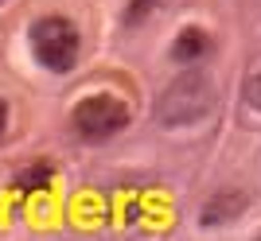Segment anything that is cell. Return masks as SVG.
<instances>
[{"label": "cell", "instance_id": "cell-1", "mask_svg": "<svg viewBox=\"0 0 261 241\" xmlns=\"http://www.w3.org/2000/svg\"><path fill=\"white\" fill-rule=\"evenodd\" d=\"M215 86H211L207 74H184L175 78L172 86L160 94V105H156V117L168 125V129H179V125H195L215 109Z\"/></svg>", "mask_w": 261, "mask_h": 241}, {"label": "cell", "instance_id": "cell-2", "mask_svg": "<svg viewBox=\"0 0 261 241\" xmlns=\"http://www.w3.org/2000/svg\"><path fill=\"white\" fill-rule=\"evenodd\" d=\"M78 51H82V39L66 16H43L32 23V55L39 58V66L66 74L78 63Z\"/></svg>", "mask_w": 261, "mask_h": 241}, {"label": "cell", "instance_id": "cell-3", "mask_svg": "<svg viewBox=\"0 0 261 241\" xmlns=\"http://www.w3.org/2000/svg\"><path fill=\"white\" fill-rule=\"evenodd\" d=\"M125 125H129V105L113 94H94V98H82L74 105V129L86 140H106Z\"/></svg>", "mask_w": 261, "mask_h": 241}, {"label": "cell", "instance_id": "cell-4", "mask_svg": "<svg viewBox=\"0 0 261 241\" xmlns=\"http://www.w3.org/2000/svg\"><path fill=\"white\" fill-rule=\"evenodd\" d=\"M242 206H246V195H242V191H218L215 198H207V206L199 210V222H203V226H222V222L238 218Z\"/></svg>", "mask_w": 261, "mask_h": 241}, {"label": "cell", "instance_id": "cell-5", "mask_svg": "<svg viewBox=\"0 0 261 241\" xmlns=\"http://www.w3.org/2000/svg\"><path fill=\"white\" fill-rule=\"evenodd\" d=\"M211 51V35L203 27H184L172 43V58L175 63H199V58Z\"/></svg>", "mask_w": 261, "mask_h": 241}, {"label": "cell", "instance_id": "cell-6", "mask_svg": "<svg viewBox=\"0 0 261 241\" xmlns=\"http://www.w3.org/2000/svg\"><path fill=\"white\" fill-rule=\"evenodd\" d=\"M51 183V164H35V167H23L20 175H16V187H47Z\"/></svg>", "mask_w": 261, "mask_h": 241}, {"label": "cell", "instance_id": "cell-7", "mask_svg": "<svg viewBox=\"0 0 261 241\" xmlns=\"http://www.w3.org/2000/svg\"><path fill=\"white\" fill-rule=\"evenodd\" d=\"M164 0H129V8H125V23H141L148 12H156Z\"/></svg>", "mask_w": 261, "mask_h": 241}, {"label": "cell", "instance_id": "cell-8", "mask_svg": "<svg viewBox=\"0 0 261 241\" xmlns=\"http://www.w3.org/2000/svg\"><path fill=\"white\" fill-rule=\"evenodd\" d=\"M246 101H250L253 109L261 113V70H257V74L250 78V82H246Z\"/></svg>", "mask_w": 261, "mask_h": 241}, {"label": "cell", "instance_id": "cell-9", "mask_svg": "<svg viewBox=\"0 0 261 241\" xmlns=\"http://www.w3.org/2000/svg\"><path fill=\"white\" fill-rule=\"evenodd\" d=\"M4 129H8V105L0 101V136H4Z\"/></svg>", "mask_w": 261, "mask_h": 241}, {"label": "cell", "instance_id": "cell-10", "mask_svg": "<svg viewBox=\"0 0 261 241\" xmlns=\"http://www.w3.org/2000/svg\"><path fill=\"white\" fill-rule=\"evenodd\" d=\"M253 241H261V233H257V237H253Z\"/></svg>", "mask_w": 261, "mask_h": 241}]
</instances>
